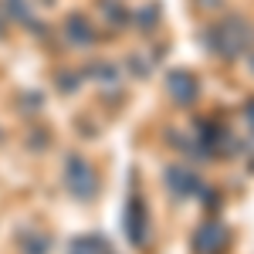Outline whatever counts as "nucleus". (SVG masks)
I'll return each instance as SVG.
<instances>
[{"label":"nucleus","mask_w":254,"mask_h":254,"mask_svg":"<svg viewBox=\"0 0 254 254\" xmlns=\"http://www.w3.org/2000/svg\"><path fill=\"white\" fill-rule=\"evenodd\" d=\"M68 190L81 200H88V196H95L98 190V180H95V170L85 163L81 156H71L68 159Z\"/></svg>","instance_id":"7ed1b4c3"},{"label":"nucleus","mask_w":254,"mask_h":254,"mask_svg":"<svg viewBox=\"0 0 254 254\" xmlns=\"http://www.w3.org/2000/svg\"><path fill=\"white\" fill-rule=\"evenodd\" d=\"M248 119H251V129H254V102L248 105Z\"/></svg>","instance_id":"0eeeda50"},{"label":"nucleus","mask_w":254,"mask_h":254,"mask_svg":"<svg viewBox=\"0 0 254 254\" xmlns=\"http://www.w3.org/2000/svg\"><path fill=\"white\" fill-rule=\"evenodd\" d=\"M203 48L214 51L217 58L234 61L241 55H248L254 48V24L241 14H227V17L214 20L207 31H203Z\"/></svg>","instance_id":"f257e3e1"},{"label":"nucleus","mask_w":254,"mask_h":254,"mask_svg":"<svg viewBox=\"0 0 254 254\" xmlns=\"http://www.w3.org/2000/svg\"><path fill=\"white\" fill-rule=\"evenodd\" d=\"M166 92H170V98L173 102H180V105H193L196 98H200V81L190 75V71H173L170 78H166Z\"/></svg>","instance_id":"20e7f679"},{"label":"nucleus","mask_w":254,"mask_h":254,"mask_svg":"<svg viewBox=\"0 0 254 254\" xmlns=\"http://www.w3.org/2000/svg\"><path fill=\"white\" fill-rule=\"evenodd\" d=\"M68 38L75 41V48H88V44H92V27L85 24V17L75 14V17L68 20Z\"/></svg>","instance_id":"423d86ee"},{"label":"nucleus","mask_w":254,"mask_h":254,"mask_svg":"<svg viewBox=\"0 0 254 254\" xmlns=\"http://www.w3.org/2000/svg\"><path fill=\"white\" fill-rule=\"evenodd\" d=\"M227 244H231V234H227V227L220 220L200 224L193 234V254H220Z\"/></svg>","instance_id":"f03ea898"},{"label":"nucleus","mask_w":254,"mask_h":254,"mask_svg":"<svg viewBox=\"0 0 254 254\" xmlns=\"http://www.w3.org/2000/svg\"><path fill=\"white\" fill-rule=\"evenodd\" d=\"M166 187H170L173 193H180L183 200L203 190V187H200V180H196L190 170H183V166H170V170H166Z\"/></svg>","instance_id":"39448f33"}]
</instances>
